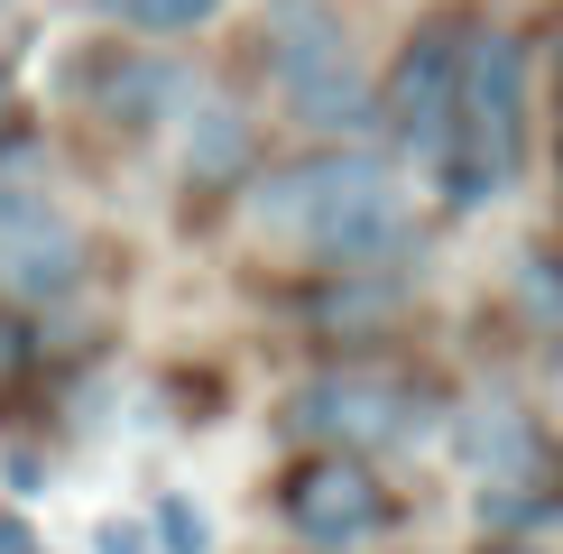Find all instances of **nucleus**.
<instances>
[{"instance_id":"obj_1","label":"nucleus","mask_w":563,"mask_h":554,"mask_svg":"<svg viewBox=\"0 0 563 554\" xmlns=\"http://www.w3.org/2000/svg\"><path fill=\"white\" fill-rule=\"evenodd\" d=\"M250 222L268 241L314 250L323 268H397L416 250L407 213H397V176L369 148H323L296 167H268L250 185Z\"/></svg>"},{"instance_id":"obj_2","label":"nucleus","mask_w":563,"mask_h":554,"mask_svg":"<svg viewBox=\"0 0 563 554\" xmlns=\"http://www.w3.org/2000/svg\"><path fill=\"white\" fill-rule=\"evenodd\" d=\"M443 195L489 203L527 176V46L518 29H472L462 37V84H453V138H443Z\"/></svg>"},{"instance_id":"obj_3","label":"nucleus","mask_w":563,"mask_h":554,"mask_svg":"<svg viewBox=\"0 0 563 554\" xmlns=\"http://www.w3.org/2000/svg\"><path fill=\"white\" fill-rule=\"evenodd\" d=\"M462 19H426V29L407 37V56H397V75L379 92V121L397 138V157L407 167H434L443 138H453V84H462Z\"/></svg>"},{"instance_id":"obj_4","label":"nucleus","mask_w":563,"mask_h":554,"mask_svg":"<svg viewBox=\"0 0 563 554\" xmlns=\"http://www.w3.org/2000/svg\"><path fill=\"white\" fill-rule=\"evenodd\" d=\"M453 462L481 480V518H518L527 490L545 480V434H536V416L518 398H462L453 407Z\"/></svg>"},{"instance_id":"obj_5","label":"nucleus","mask_w":563,"mask_h":554,"mask_svg":"<svg viewBox=\"0 0 563 554\" xmlns=\"http://www.w3.org/2000/svg\"><path fill=\"white\" fill-rule=\"evenodd\" d=\"M287 434H305V444H323V453L407 444V434H416V388L388 379V369H342V379H314L287 407Z\"/></svg>"},{"instance_id":"obj_6","label":"nucleus","mask_w":563,"mask_h":554,"mask_svg":"<svg viewBox=\"0 0 563 554\" xmlns=\"http://www.w3.org/2000/svg\"><path fill=\"white\" fill-rule=\"evenodd\" d=\"M287 527H296L305 545H369L388 527L379 472H361V453H314L287 480Z\"/></svg>"},{"instance_id":"obj_7","label":"nucleus","mask_w":563,"mask_h":554,"mask_svg":"<svg viewBox=\"0 0 563 554\" xmlns=\"http://www.w3.org/2000/svg\"><path fill=\"white\" fill-rule=\"evenodd\" d=\"M84 277V241L75 222H56L46 203L0 222V296H19V306H46V296H65Z\"/></svg>"},{"instance_id":"obj_8","label":"nucleus","mask_w":563,"mask_h":554,"mask_svg":"<svg viewBox=\"0 0 563 554\" xmlns=\"http://www.w3.org/2000/svg\"><path fill=\"white\" fill-rule=\"evenodd\" d=\"M287 121L296 130H314V138H351V130H369L379 121V92L361 84V65H351V46L333 37L323 56H305V65H287Z\"/></svg>"},{"instance_id":"obj_9","label":"nucleus","mask_w":563,"mask_h":554,"mask_svg":"<svg viewBox=\"0 0 563 554\" xmlns=\"http://www.w3.org/2000/svg\"><path fill=\"white\" fill-rule=\"evenodd\" d=\"M92 111L102 121H121V130H148V121H167V111L195 102V75H185L176 56H92Z\"/></svg>"},{"instance_id":"obj_10","label":"nucleus","mask_w":563,"mask_h":554,"mask_svg":"<svg viewBox=\"0 0 563 554\" xmlns=\"http://www.w3.org/2000/svg\"><path fill=\"white\" fill-rule=\"evenodd\" d=\"M185 111H195V130H185V176H195V185L250 176V121H241V111H231V102H203V92H195Z\"/></svg>"},{"instance_id":"obj_11","label":"nucleus","mask_w":563,"mask_h":554,"mask_svg":"<svg viewBox=\"0 0 563 554\" xmlns=\"http://www.w3.org/2000/svg\"><path fill=\"white\" fill-rule=\"evenodd\" d=\"M342 29H333V0H268V19H260V65L268 75H287V65L305 56H323Z\"/></svg>"},{"instance_id":"obj_12","label":"nucleus","mask_w":563,"mask_h":554,"mask_svg":"<svg viewBox=\"0 0 563 554\" xmlns=\"http://www.w3.org/2000/svg\"><path fill=\"white\" fill-rule=\"evenodd\" d=\"M102 10L130 19V29H148V37H195V29L222 19V0H102Z\"/></svg>"},{"instance_id":"obj_13","label":"nucleus","mask_w":563,"mask_h":554,"mask_svg":"<svg viewBox=\"0 0 563 554\" xmlns=\"http://www.w3.org/2000/svg\"><path fill=\"white\" fill-rule=\"evenodd\" d=\"M46 148H37V138H10V148H0V222H10V213H29V203H46Z\"/></svg>"},{"instance_id":"obj_14","label":"nucleus","mask_w":563,"mask_h":554,"mask_svg":"<svg viewBox=\"0 0 563 554\" xmlns=\"http://www.w3.org/2000/svg\"><path fill=\"white\" fill-rule=\"evenodd\" d=\"M157 536H167V554H213V527L195 499H157Z\"/></svg>"},{"instance_id":"obj_15","label":"nucleus","mask_w":563,"mask_h":554,"mask_svg":"<svg viewBox=\"0 0 563 554\" xmlns=\"http://www.w3.org/2000/svg\"><path fill=\"white\" fill-rule=\"evenodd\" d=\"M92 545H102V554H148V536H139V527H121V518H111Z\"/></svg>"},{"instance_id":"obj_16","label":"nucleus","mask_w":563,"mask_h":554,"mask_svg":"<svg viewBox=\"0 0 563 554\" xmlns=\"http://www.w3.org/2000/svg\"><path fill=\"white\" fill-rule=\"evenodd\" d=\"M19 361H29V333H19V323H10V314H0V379H10V369H19Z\"/></svg>"},{"instance_id":"obj_17","label":"nucleus","mask_w":563,"mask_h":554,"mask_svg":"<svg viewBox=\"0 0 563 554\" xmlns=\"http://www.w3.org/2000/svg\"><path fill=\"white\" fill-rule=\"evenodd\" d=\"M10 490H19V499H37V490H46V472H37L29 453H10Z\"/></svg>"},{"instance_id":"obj_18","label":"nucleus","mask_w":563,"mask_h":554,"mask_svg":"<svg viewBox=\"0 0 563 554\" xmlns=\"http://www.w3.org/2000/svg\"><path fill=\"white\" fill-rule=\"evenodd\" d=\"M0 554H29V527H19L10 508H0Z\"/></svg>"},{"instance_id":"obj_19","label":"nucleus","mask_w":563,"mask_h":554,"mask_svg":"<svg viewBox=\"0 0 563 554\" xmlns=\"http://www.w3.org/2000/svg\"><path fill=\"white\" fill-rule=\"evenodd\" d=\"M489 554H536V545H489Z\"/></svg>"},{"instance_id":"obj_20","label":"nucleus","mask_w":563,"mask_h":554,"mask_svg":"<svg viewBox=\"0 0 563 554\" xmlns=\"http://www.w3.org/2000/svg\"><path fill=\"white\" fill-rule=\"evenodd\" d=\"M0 102H10V75H0Z\"/></svg>"}]
</instances>
